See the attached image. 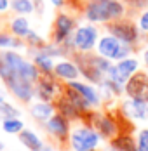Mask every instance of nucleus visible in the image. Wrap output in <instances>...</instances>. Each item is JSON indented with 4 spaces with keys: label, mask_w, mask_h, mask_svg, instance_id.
I'll use <instances>...</instances> for the list:
<instances>
[{
    "label": "nucleus",
    "mask_w": 148,
    "mask_h": 151,
    "mask_svg": "<svg viewBox=\"0 0 148 151\" xmlns=\"http://www.w3.org/2000/svg\"><path fill=\"white\" fill-rule=\"evenodd\" d=\"M84 17L92 24H108L126 17L127 7L122 0H87L84 4Z\"/></svg>",
    "instance_id": "f257e3e1"
},
{
    "label": "nucleus",
    "mask_w": 148,
    "mask_h": 151,
    "mask_svg": "<svg viewBox=\"0 0 148 151\" xmlns=\"http://www.w3.org/2000/svg\"><path fill=\"white\" fill-rule=\"evenodd\" d=\"M75 63L80 70V75L94 83H101L106 78L108 70L112 68V61L99 56L98 52H75Z\"/></svg>",
    "instance_id": "f03ea898"
},
{
    "label": "nucleus",
    "mask_w": 148,
    "mask_h": 151,
    "mask_svg": "<svg viewBox=\"0 0 148 151\" xmlns=\"http://www.w3.org/2000/svg\"><path fill=\"white\" fill-rule=\"evenodd\" d=\"M77 19L72 14L61 11L56 14L54 23H52V33H51V42L58 44V45H65L70 52H73V44H72V37H73L75 30H77Z\"/></svg>",
    "instance_id": "7ed1b4c3"
},
{
    "label": "nucleus",
    "mask_w": 148,
    "mask_h": 151,
    "mask_svg": "<svg viewBox=\"0 0 148 151\" xmlns=\"http://www.w3.org/2000/svg\"><path fill=\"white\" fill-rule=\"evenodd\" d=\"M0 59L4 61L11 70L12 73L23 78V80H28V82H37L38 80V68L35 66V63H30L28 59H25L19 52H16L12 49H7V50H2L0 52Z\"/></svg>",
    "instance_id": "20e7f679"
},
{
    "label": "nucleus",
    "mask_w": 148,
    "mask_h": 151,
    "mask_svg": "<svg viewBox=\"0 0 148 151\" xmlns=\"http://www.w3.org/2000/svg\"><path fill=\"white\" fill-rule=\"evenodd\" d=\"M96 52L110 61H122L129 58V54L133 52V45H127V44L120 42L118 38H115L113 35L106 33L103 37H99Z\"/></svg>",
    "instance_id": "39448f33"
},
{
    "label": "nucleus",
    "mask_w": 148,
    "mask_h": 151,
    "mask_svg": "<svg viewBox=\"0 0 148 151\" xmlns=\"http://www.w3.org/2000/svg\"><path fill=\"white\" fill-rule=\"evenodd\" d=\"M104 28H106V33L113 35L115 38H118L120 42H124L127 45L134 47L141 38V31L138 28V24L133 19H127V17H122V19H117L113 23H108Z\"/></svg>",
    "instance_id": "423d86ee"
},
{
    "label": "nucleus",
    "mask_w": 148,
    "mask_h": 151,
    "mask_svg": "<svg viewBox=\"0 0 148 151\" xmlns=\"http://www.w3.org/2000/svg\"><path fill=\"white\" fill-rule=\"evenodd\" d=\"M98 40H99V30L92 23L77 26L73 37H72L75 52H92L98 45Z\"/></svg>",
    "instance_id": "0eeeda50"
},
{
    "label": "nucleus",
    "mask_w": 148,
    "mask_h": 151,
    "mask_svg": "<svg viewBox=\"0 0 148 151\" xmlns=\"http://www.w3.org/2000/svg\"><path fill=\"white\" fill-rule=\"evenodd\" d=\"M70 144L73 151H94L99 144V134L89 127H78L70 136Z\"/></svg>",
    "instance_id": "6e6552de"
},
{
    "label": "nucleus",
    "mask_w": 148,
    "mask_h": 151,
    "mask_svg": "<svg viewBox=\"0 0 148 151\" xmlns=\"http://www.w3.org/2000/svg\"><path fill=\"white\" fill-rule=\"evenodd\" d=\"M124 89H126V94L131 99L148 103V73H143V71L134 73L127 80V83L124 85Z\"/></svg>",
    "instance_id": "1a4fd4ad"
},
{
    "label": "nucleus",
    "mask_w": 148,
    "mask_h": 151,
    "mask_svg": "<svg viewBox=\"0 0 148 151\" xmlns=\"http://www.w3.org/2000/svg\"><path fill=\"white\" fill-rule=\"evenodd\" d=\"M54 75L58 78H63V80H68V82H73L78 78L80 75V70L77 66V63L68 59H63L54 64Z\"/></svg>",
    "instance_id": "9d476101"
},
{
    "label": "nucleus",
    "mask_w": 148,
    "mask_h": 151,
    "mask_svg": "<svg viewBox=\"0 0 148 151\" xmlns=\"http://www.w3.org/2000/svg\"><path fill=\"white\" fill-rule=\"evenodd\" d=\"M124 113L129 118H134V120H147L148 118V103L138 101V99H129L124 104Z\"/></svg>",
    "instance_id": "9b49d317"
},
{
    "label": "nucleus",
    "mask_w": 148,
    "mask_h": 151,
    "mask_svg": "<svg viewBox=\"0 0 148 151\" xmlns=\"http://www.w3.org/2000/svg\"><path fill=\"white\" fill-rule=\"evenodd\" d=\"M45 123H47L49 132L54 134L56 137L65 139V137L68 136V122H66V116H63V115H52Z\"/></svg>",
    "instance_id": "f8f14e48"
},
{
    "label": "nucleus",
    "mask_w": 148,
    "mask_h": 151,
    "mask_svg": "<svg viewBox=\"0 0 148 151\" xmlns=\"http://www.w3.org/2000/svg\"><path fill=\"white\" fill-rule=\"evenodd\" d=\"M9 31H11L14 37L25 40L26 35L31 31V28H30V21L26 19V16H16V17H12L11 23H9Z\"/></svg>",
    "instance_id": "ddd939ff"
},
{
    "label": "nucleus",
    "mask_w": 148,
    "mask_h": 151,
    "mask_svg": "<svg viewBox=\"0 0 148 151\" xmlns=\"http://www.w3.org/2000/svg\"><path fill=\"white\" fill-rule=\"evenodd\" d=\"M68 87H72V89H75V91L78 92L86 101L89 103V106H98L99 104V96H98V92L94 91L91 85H87V83H80V82H70L68 83Z\"/></svg>",
    "instance_id": "4468645a"
},
{
    "label": "nucleus",
    "mask_w": 148,
    "mask_h": 151,
    "mask_svg": "<svg viewBox=\"0 0 148 151\" xmlns=\"http://www.w3.org/2000/svg\"><path fill=\"white\" fill-rule=\"evenodd\" d=\"M33 52V63H35V66L38 68V71H42L44 75H49V73H54V58H51V56H45L42 52H38V50H31Z\"/></svg>",
    "instance_id": "2eb2a0df"
},
{
    "label": "nucleus",
    "mask_w": 148,
    "mask_h": 151,
    "mask_svg": "<svg viewBox=\"0 0 148 151\" xmlns=\"http://www.w3.org/2000/svg\"><path fill=\"white\" fill-rule=\"evenodd\" d=\"M94 125H96L98 132H99L101 136H104V137H113L115 132H117L115 122L112 120V118H108V116H98L96 122H94Z\"/></svg>",
    "instance_id": "dca6fc26"
},
{
    "label": "nucleus",
    "mask_w": 148,
    "mask_h": 151,
    "mask_svg": "<svg viewBox=\"0 0 148 151\" xmlns=\"http://www.w3.org/2000/svg\"><path fill=\"white\" fill-rule=\"evenodd\" d=\"M38 82V96L42 97V101H51L52 97H54V91L58 89V85H56V82L54 80H49V78H40V80H37Z\"/></svg>",
    "instance_id": "f3484780"
},
{
    "label": "nucleus",
    "mask_w": 148,
    "mask_h": 151,
    "mask_svg": "<svg viewBox=\"0 0 148 151\" xmlns=\"http://www.w3.org/2000/svg\"><path fill=\"white\" fill-rule=\"evenodd\" d=\"M19 141H21L23 146H26L30 151H40L44 148L42 141L35 136L31 130H21V132H19Z\"/></svg>",
    "instance_id": "a211bd4d"
},
{
    "label": "nucleus",
    "mask_w": 148,
    "mask_h": 151,
    "mask_svg": "<svg viewBox=\"0 0 148 151\" xmlns=\"http://www.w3.org/2000/svg\"><path fill=\"white\" fill-rule=\"evenodd\" d=\"M52 106L47 104V103H37V104H33L30 108V113L33 115V118H37V120L40 122H47L51 116H52Z\"/></svg>",
    "instance_id": "6ab92c4d"
},
{
    "label": "nucleus",
    "mask_w": 148,
    "mask_h": 151,
    "mask_svg": "<svg viewBox=\"0 0 148 151\" xmlns=\"http://www.w3.org/2000/svg\"><path fill=\"white\" fill-rule=\"evenodd\" d=\"M11 11L17 16H28L35 12L33 0H11Z\"/></svg>",
    "instance_id": "aec40b11"
},
{
    "label": "nucleus",
    "mask_w": 148,
    "mask_h": 151,
    "mask_svg": "<svg viewBox=\"0 0 148 151\" xmlns=\"http://www.w3.org/2000/svg\"><path fill=\"white\" fill-rule=\"evenodd\" d=\"M113 148L115 151H138V146L129 136H117L113 139Z\"/></svg>",
    "instance_id": "412c9836"
},
{
    "label": "nucleus",
    "mask_w": 148,
    "mask_h": 151,
    "mask_svg": "<svg viewBox=\"0 0 148 151\" xmlns=\"http://www.w3.org/2000/svg\"><path fill=\"white\" fill-rule=\"evenodd\" d=\"M2 129H4V132H7V134H19L21 130H25V129H23V122L19 120L17 116L4 118V120H2Z\"/></svg>",
    "instance_id": "4be33fe9"
},
{
    "label": "nucleus",
    "mask_w": 148,
    "mask_h": 151,
    "mask_svg": "<svg viewBox=\"0 0 148 151\" xmlns=\"http://www.w3.org/2000/svg\"><path fill=\"white\" fill-rule=\"evenodd\" d=\"M25 44H26L31 50H38V49H42L47 42H45V40L38 35V33H37V31L31 30L28 35H26V38H25Z\"/></svg>",
    "instance_id": "5701e85b"
},
{
    "label": "nucleus",
    "mask_w": 148,
    "mask_h": 151,
    "mask_svg": "<svg viewBox=\"0 0 148 151\" xmlns=\"http://www.w3.org/2000/svg\"><path fill=\"white\" fill-rule=\"evenodd\" d=\"M0 116H2V120H4V118L19 116V109H16L12 104H9V103L2 101V103H0Z\"/></svg>",
    "instance_id": "b1692460"
},
{
    "label": "nucleus",
    "mask_w": 148,
    "mask_h": 151,
    "mask_svg": "<svg viewBox=\"0 0 148 151\" xmlns=\"http://www.w3.org/2000/svg\"><path fill=\"white\" fill-rule=\"evenodd\" d=\"M136 24H138V28H139V31H141V33L148 35V9L139 11L138 19H136Z\"/></svg>",
    "instance_id": "393cba45"
},
{
    "label": "nucleus",
    "mask_w": 148,
    "mask_h": 151,
    "mask_svg": "<svg viewBox=\"0 0 148 151\" xmlns=\"http://www.w3.org/2000/svg\"><path fill=\"white\" fill-rule=\"evenodd\" d=\"M138 151H148V129L138 134Z\"/></svg>",
    "instance_id": "a878e982"
},
{
    "label": "nucleus",
    "mask_w": 148,
    "mask_h": 151,
    "mask_svg": "<svg viewBox=\"0 0 148 151\" xmlns=\"http://www.w3.org/2000/svg\"><path fill=\"white\" fill-rule=\"evenodd\" d=\"M9 7H11V0H0V14L5 12Z\"/></svg>",
    "instance_id": "bb28decb"
},
{
    "label": "nucleus",
    "mask_w": 148,
    "mask_h": 151,
    "mask_svg": "<svg viewBox=\"0 0 148 151\" xmlns=\"http://www.w3.org/2000/svg\"><path fill=\"white\" fill-rule=\"evenodd\" d=\"M49 2H51L54 7H63V5H65V0H49Z\"/></svg>",
    "instance_id": "cd10ccee"
},
{
    "label": "nucleus",
    "mask_w": 148,
    "mask_h": 151,
    "mask_svg": "<svg viewBox=\"0 0 148 151\" xmlns=\"http://www.w3.org/2000/svg\"><path fill=\"white\" fill-rule=\"evenodd\" d=\"M143 61H145V64H147V68H148V47L143 50Z\"/></svg>",
    "instance_id": "c85d7f7f"
},
{
    "label": "nucleus",
    "mask_w": 148,
    "mask_h": 151,
    "mask_svg": "<svg viewBox=\"0 0 148 151\" xmlns=\"http://www.w3.org/2000/svg\"><path fill=\"white\" fill-rule=\"evenodd\" d=\"M4 99H5V94H4V91H0V103H2Z\"/></svg>",
    "instance_id": "c756f323"
},
{
    "label": "nucleus",
    "mask_w": 148,
    "mask_h": 151,
    "mask_svg": "<svg viewBox=\"0 0 148 151\" xmlns=\"http://www.w3.org/2000/svg\"><path fill=\"white\" fill-rule=\"evenodd\" d=\"M40 151H52V150H51V148H45V146H44V148H42Z\"/></svg>",
    "instance_id": "7c9ffc66"
},
{
    "label": "nucleus",
    "mask_w": 148,
    "mask_h": 151,
    "mask_svg": "<svg viewBox=\"0 0 148 151\" xmlns=\"http://www.w3.org/2000/svg\"><path fill=\"white\" fill-rule=\"evenodd\" d=\"M4 150V144H2V142H0V151Z\"/></svg>",
    "instance_id": "2f4dec72"
},
{
    "label": "nucleus",
    "mask_w": 148,
    "mask_h": 151,
    "mask_svg": "<svg viewBox=\"0 0 148 151\" xmlns=\"http://www.w3.org/2000/svg\"><path fill=\"white\" fill-rule=\"evenodd\" d=\"M145 40H147V42H148V35H147V38H145Z\"/></svg>",
    "instance_id": "473e14b6"
},
{
    "label": "nucleus",
    "mask_w": 148,
    "mask_h": 151,
    "mask_svg": "<svg viewBox=\"0 0 148 151\" xmlns=\"http://www.w3.org/2000/svg\"><path fill=\"white\" fill-rule=\"evenodd\" d=\"M145 2H147V4H148V0H145Z\"/></svg>",
    "instance_id": "72a5a7b5"
},
{
    "label": "nucleus",
    "mask_w": 148,
    "mask_h": 151,
    "mask_svg": "<svg viewBox=\"0 0 148 151\" xmlns=\"http://www.w3.org/2000/svg\"><path fill=\"white\" fill-rule=\"evenodd\" d=\"M110 151H115V150H110Z\"/></svg>",
    "instance_id": "f704fd0d"
}]
</instances>
